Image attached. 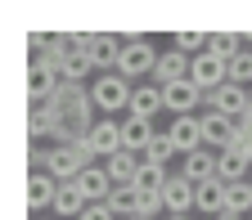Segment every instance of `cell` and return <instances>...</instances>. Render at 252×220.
<instances>
[{"label":"cell","instance_id":"11","mask_svg":"<svg viewBox=\"0 0 252 220\" xmlns=\"http://www.w3.org/2000/svg\"><path fill=\"white\" fill-rule=\"evenodd\" d=\"M234 139H239V121H230V117H220V112H203V144L207 148H216V153H225V148H234Z\"/></svg>","mask_w":252,"mask_h":220},{"label":"cell","instance_id":"29","mask_svg":"<svg viewBox=\"0 0 252 220\" xmlns=\"http://www.w3.org/2000/svg\"><path fill=\"white\" fill-rule=\"evenodd\" d=\"M81 220H117V216L108 211V202H94V207H86V211H81Z\"/></svg>","mask_w":252,"mask_h":220},{"label":"cell","instance_id":"6","mask_svg":"<svg viewBox=\"0 0 252 220\" xmlns=\"http://www.w3.org/2000/svg\"><path fill=\"white\" fill-rule=\"evenodd\" d=\"M59 85H63V77H59V68H54L50 58L36 54V58L27 63V104H45Z\"/></svg>","mask_w":252,"mask_h":220},{"label":"cell","instance_id":"18","mask_svg":"<svg viewBox=\"0 0 252 220\" xmlns=\"http://www.w3.org/2000/svg\"><path fill=\"white\" fill-rule=\"evenodd\" d=\"M104 171H108V180H113V189H131L135 184V175H140V153H113L108 162H104Z\"/></svg>","mask_w":252,"mask_h":220},{"label":"cell","instance_id":"24","mask_svg":"<svg viewBox=\"0 0 252 220\" xmlns=\"http://www.w3.org/2000/svg\"><path fill=\"white\" fill-rule=\"evenodd\" d=\"M207 50L216 54V58H234V54H243L248 45H243V31H207Z\"/></svg>","mask_w":252,"mask_h":220},{"label":"cell","instance_id":"1","mask_svg":"<svg viewBox=\"0 0 252 220\" xmlns=\"http://www.w3.org/2000/svg\"><path fill=\"white\" fill-rule=\"evenodd\" d=\"M45 108L54 112V126H59V135L68 139V144H81L90 135V126H94V104H90V85H68L63 81Z\"/></svg>","mask_w":252,"mask_h":220},{"label":"cell","instance_id":"17","mask_svg":"<svg viewBox=\"0 0 252 220\" xmlns=\"http://www.w3.org/2000/svg\"><path fill=\"white\" fill-rule=\"evenodd\" d=\"M158 112H167V99H162V85H135L131 90V117H144V121H153Z\"/></svg>","mask_w":252,"mask_h":220},{"label":"cell","instance_id":"27","mask_svg":"<svg viewBox=\"0 0 252 220\" xmlns=\"http://www.w3.org/2000/svg\"><path fill=\"white\" fill-rule=\"evenodd\" d=\"M225 211H230V216H243V211H252V184H248V180H243V184H230Z\"/></svg>","mask_w":252,"mask_h":220},{"label":"cell","instance_id":"32","mask_svg":"<svg viewBox=\"0 0 252 220\" xmlns=\"http://www.w3.org/2000/svg\"><path fill=\"white\" fill-rule=\"evenodd\" d=\"M32 220H41V216H32Z\"/></svg>","mask_w":252,"mask_h":220},{"label":"cell","instance_id":"8","mask_svg":"<svg viewBox=\"0 0 252 220\" xmlns=\"http://www.w3.org/2000/svg\"><path fill=\"white\" fill-rule=\"evenodd\" d=\"M162 207H167V216H194L198 211V184H189L180 171L167 180V189H162Z\"/></svg>","mask_w":252,"mask_h":220},{"label":"cell","instance_id":"22","mask_svg":"<svg viewBox=\"0 0 252 220\" xmlns=\"http://www.w3.org/2000/svg\"><path fill=\"white\" fill-rule=\"evenodd\" d=\"M225 198H230V184H220V180L198 184V211H203V220L225 216Z\"/></svg>","mask_w":252,"mask_h":220},{"label":"cell","instance_id":"7","mask_svg":"<svg viewBox=\"0 0 252 220\" xmlns=\"http://www.w3.org/2000/svg\"><path fill=\"white\" fill-rule=\"evenodd\" d=\"M189 81H194L203 94H212V90H220V85L230 81V63L216 58L212 50H203V54L194 58V68H189Z\"/></svg>","mask_w":252,"mask_h":220},{"label":"cell","instance_id":"12","mask_svg":"<svg viewBox=\"0 0 252 220\" xmlns=\"http://www.w3.org/2000/svg\"><path fill=\"white\" fill-rule=\"evenodd\" d=\"M189 68H194V58L180 54V50H162L158 54V68H153V85H176V81H189Z\"/></svg>","mask_w":252,"mask_h":220},{"label":"cell","instance_id":"13","mask_svg":"<svg viewBox=\"0 0 252 220\" xmlns=\"http://www.w3.org/2000/svg\"><path fill=\"white\" fill-rule=\"evenodd\" d=\"M162 99H167V112L171 117H194V108L203 104V90L194 81H176V85L162 90Z\"/></svg>","mask_w":252,"mask_h":220},{"label":"cell","instance_id":"15","mask_svg":"<svg viewBox=\"0 0 252 220\" xmlns=\"http://www.w3.org/2000/svg\"><path fill=\"white\" fill-rule=\"evenodd\" d=\"M59 198V180L50 171H32L27 175V211H45Z\"/></svg>","mask_w":252,"mask_h":220},{"label":"cell","instance_id":"26","mask_svg":"<svg viewBox=\"0 0 252 220\" xmlns=\"http://www.w3.org/2000/svg\"><path fill=\"white\" fill-rule=\"evenodd\" d=\"M167 157H180L176 148H171V139H167V131H158V139L140 153V162H149V166H167Z\"/></svg>","mask_w":252,"mask_h":220},{"label":"cell","instance_id":"25","mask_svg":"<svg viewBox=\"0 0 252 220\" xmlns=\"http://www.w3.org/2000/svg\"><path fill=\"white\" fill-rule=\"evenodd\" d=\"M108 211H113L117 220H135V211H140V193H135V189H113Z\"/></svg>","mask_w":252,"mask_h":220},{"label":"cell","instance_id":"31","mask_svg":"<svg viewBox=\"0 0 252 220\" xmlns=\"http://www.w3.org/2000/svg\"><path fill=\"white\" fill-rule=\"evenodd\" d=\"M243 45H252V31H243Z\"/></svg>","mask_w":252,"mask_h":220},{"label":"cell","instance_id":"10","mask_svg":"<svg viewBox=\"0 0 252 220\" xmlns=\"http://www.w3.org/2000/svg\"><path fill=\"white\" fill-rule=\"evenodd\" d=\"M86 148H90L94 157H104V162H108L113 153H122V121L99 117V121L90 126V135H86Z\"/></svg>","mask_w":252,"mask_h":220},{"label":"cell","instance_id":"9","mask_svg":"<svg viewBox=\"0 0 252 220\" xmlns=\"http://www.w3.org/2000/svg\"><path fill=\"white\" fill-rule=\"evenodd\" d=\"M167 139H171V148H176L180 157L207 148V144H203V117H176V121H167Z\"/></svg>","mask_w":252,"mask_h":220},{"label":"cell","instance_id":"2","mask_svg":"<svg viewBox=\"0 0 252 220\" xmlns=\"http://www.w3.org/2000/svg\"><path fill=\"white\" fill-rule=\"evenodd\" d=\"M158 54L162 50H153L149 45V36H140V31H131V36H122V58H117V77H126V81H140V77H153V68H158Z\"/></svg>","mask_w":252,"mask_h":220},{"label":"cell","instance_id":"30","mask_svg":"<svg viewBox=\"0 0 252 220\" xmlns=\"http://www.w3.org/2000/svg\"><path fill=\"white\" fill-rule=\"evenodd\" d=\"M162 220H194V216H162Z\"/></svg>","mask_w":252,"mask_h":220},{"label":"cell","instance_id":"20","mask_svg":"<svg viewBox=\"0 0 252 220\" xmlns=\"http://www.w3.org/2000/svg\"><path fill=\"white\" fill-rule=\"evenodd\" d=\"M90 72H94V58H90L86 50H77V45L59 58V77L68 81V85H86V77H90Z\"/></svg>","mask_w":252,"mask_h":220},{"label":"cell","instance_id":"33","mask_svg":"<svg viewBox=\"0 0 252 220\" xmlns=\"http://www.w3.org/2000/svg\"><path fill=\"white\" fill-rule=\"evenodd\" d=\"M248 184H252V180H248Z\"/></svg>","mask_w":252,"mask_h":220},{"label":"cell","instance_id":"23","mask_svg":"<svg viewBox=\"0 0 252 220\" xmlns=\"http://www.w3.org/2000/svg\"><path fill=\"white\" fill-rule=\"evenodd\" d=\"M167 180H171V175H167V166H149V162H140V175H135V184H131V189H135L140 198H162Z\"/></svg>","mask_w":252,"mask_h":220},{"label":"cell","instance_id":"21","mask_svg":"<svg viewBox=\"0 0 252 220\" xmlns=\"http://www.w3.org/2000/svg\"><path fill=\"white\" fill-rule=\"evenodd\" d=\"M86 207H90V202H86V193L77 189V180L59 184V198H54V216H59V220H81Z\"/></svg>","mask_w":252,"mask_h":220},{"label":"cell","instance_id":"19","mask_svg":"<svg viewBox=\"0 0 252 220\" xmlns=\"http://www.w3.org/2000/svg\"><path fill=\"white\" fill-rule=\"evenodd\" d=\"M153 139H158L153 121H144V117H126V121H122V148H126V153H144Z\"/></svg>","mask_w":252,"mask_h":220},{"label":"cell","instance_id":"3","mask_svg":"<svg viewBox=\"0 0 252 220\" xmlns=\"http://www.w3.org/2000/svg\"><path fill=\"white\" fill-rule=\"evenodd\" d=\"M131 81L126 77H117V72H104V77H94V85H90V104H94V112H104V117H113V112H126L131 108Z\"/></svg>","mask_w":252,"mask_h":220},{"label":"cell","instance_id":"16","mask_svg":"<svg viewBox=\"0 0 252 220\" xmlns=\"http://www.w3.org/2000/svg\"><path fill=\"white\" fill-rule=\"evenodd\" d=\"M77 189L86 193V202H90V207H94V202H108V198H113V180H108L104 162H99V166L90 162V166H86V171L77 175Z\"/></svg>","mask_w":252,"mask_h":220},{"label":"cell","instance_id":"5","mask_svg":"<svg viewBox=\"0 0 252 220\" xmlns=\"http://www.w3.org/2000/svg\"><path fill=\"white\" fill-rule=\"evenodd\" d=\"M207 108H212V112H220V117H230V121H243V117H252V90H243V85L225 81L220 90H212V94H207Z\"/></svg>","mask_w":252,"mask_h":220},{"label":"cell","instance_id":"28","mask_svg":"<svg viewBox=\"0 0 252 220\" xmlns=\"http://www.w3.org/2000/svg\"><path fill=\"white\" fill-rule=\"evenodd\" d=\"M230 81L243 85V90H252V50H243V54L230 58Z\"/></svg>","mask_w":252,"mask_h":220},{"label":"cell","instance_id":"34","mask_svg":"<svg viewBox=\"0 0 252 220\" xmlns=\"http://www.w3.org/2000/svg\"><path fill=\"white\" fill-rule=\"evenodd\" d=\"M135 220H140V216H135Z\"/></svg>","mask_w":252,"mask_h":220},{"label":"cell","instance_id":"14","mask_svg":"<svg viewBox=\"0 0 252 220\" xmlns=\"http://www.w3.org/2000/svg\"><path fill=\"white\" fill-rule=\"evenodd\" d=\"M216 162H220V153L198 148V153L180 157V175H185L189 184H207V180H216Z\"/></svg>","mask_w":252,"mask_h":220},{"label":"cell","instance_id":"4","mask_svg":"<svg viewBox=\"0 0 252 220\" xmlns=\"http://www.w3.org/2000/svg\"><path fill=\"white\" fill-rule=\"evenodd\" d=\"M72 45L86 50L94 58V68L104 72H117V58H122V36H113V31H72Z\"/></svg>","mask_w":252,"mask_h":220}]
</instances>
